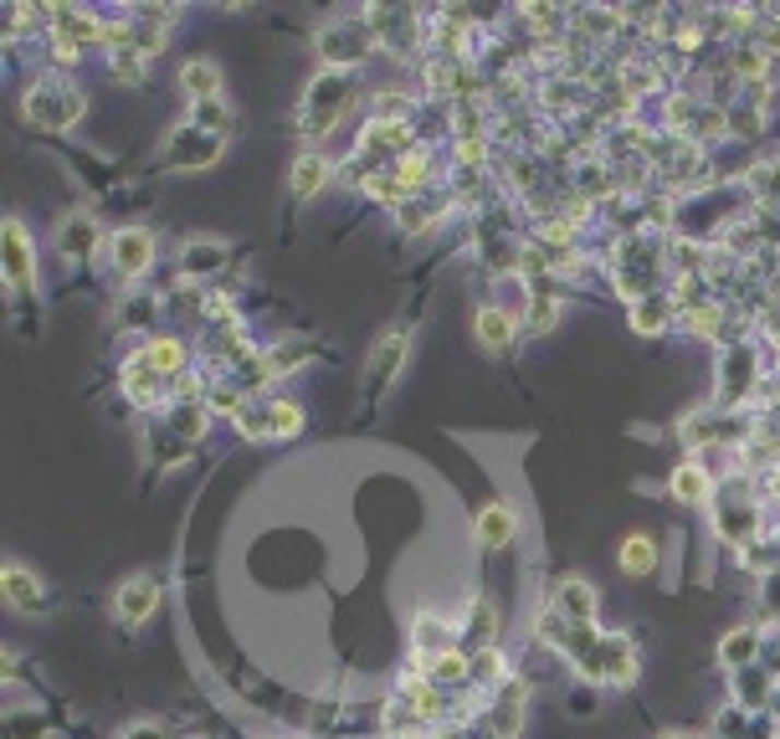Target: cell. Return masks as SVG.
<instances>
[{"instance_id":"cell-1","label":"cell","mask_w":780,"mask_h":739,"mask_svg":"<svg viewBox=\"0 0 780 739\" xmlns=\"http://www.w3.org/2000/svg\"><path fill=\"white\" fill-rule=\"evenodd\" d=\"M355 72H334V68H323L314 83H308L304 103H298V134L304 139H319L329 134L334 124H340L344 114H350V103H355Z\"/></svg>"},{"instance_id":"cell-2","label":"cell","mask_w":780,"mask_h":739,"mask_svg":"<svg viewBox=\"0 0 780 739\" xmlns=\"http://www.w3.org/2000/svg\"><path fill=\"white\" fill-rule=\"evenodd\" d=\"M21 114H26L32 129H51V134H62V129H72V124L87 114V98L68 83V78H42L36 87H26Z\"/></svg>"},{"instance_id":"cell-3","label":"cell","mask_w":780,"mask_h":739,"mask_svg":"<svg viewBox=\"0 0 780 739\" xmlns=\"http://www.w3.org/2000/svg\"><path fill=\"white\" fill-rule=\"evenodd\" d=\"M375 47L380 42H375V26L365 16H340L319 32V57H323V68H334V72H355Z\"/></svg>"},{"instance_id":"cell-4","label":"cell","mask_w":780,"mask_h":739,"mask_svg":"<svg viewBox=\"0 0 780 739\" xmlns=\"http://www.w3.org/2000/svg\"><path fill=\"white\" fill-rule=\"evenodd\" d=\"M226 150V134H211V129H196V124H180L170 139H165V165L170 169H211Z\"/></svg>"},{"instance_id":"cell-5","label":"cell","mask_w":780,"mask_h":739,"mask_svg":"<svg viewBox=\"0 0 780 739\" xmlns=\"http://www.w3.org/2000/svg\"><path fill=\"white\" fill-rule=\"evenodd\" d=\"M0 590H5V606H11L16 617H47L51 611L47 580H42L32 565H21V560H5V571H0Z\"/></svg>"},{"instance_id":"cell-6","label":"cell","mask_w":780,"mask_h":739,"mask_svg":"<svg viewBox=\"0 0 780 739\" xmlns=\"http://www.w3.org/2000/svg\"><path fill=\"white\" fill-rule=\"evenodd\" d=\"M108 262L123 283H139L144 272L154 268V232L150 226H123V232L108 236Z\"/></svg>"},{"instance_id":"cell-7","label":"cell","mask_w":780,"mask_h":739,"mask_svg":"<svg viewBox=\"0 0 780 739\" xmlns=\"http://www.w3.org/2000/svg\"><path fill=\"white\" fill-rule=\"evenodd\" d=\"M159 580H154L150 571H139V575H123L119 590H114V622L119 626H144L159 611Z\"/></svg>"},{"instance_id":"cell-8","label":"cell","mask_w":780,"mask_h":739,"mask_svg":"<svg viewBox=\"0 0 780 739\" xmlns=\"http://www.w3.org/2000/svg\"><path fill=\"white\" fill-rule=\"evenodd\" d=\"M0 242H5V283L16 293H32L36 288V247H32V232L21 216H5L0 226Z\"/></svg>"},{"instance_id":"cell-9","label":"cell","mask_w":780,"mask_h":739,"mask_svg":"<svg viewBox=\"0 0 780 739\" xmlns=\"http://www.w3.org/2000/svg\"><path fill=\"white\" fill-rule=\"evenodd\" d=\"M406 354H411L406 329H386V335L375 339L370 365H365V375H370V396H386V390L395 386V375H401V365H406Z\"/></svg>"},{"instance_id":"cell-10","label":"cell","mask_w":780,"mask_h":739,"mask_svg":"<svg viewBox=\"0 0 780 739\" xmlns=\"http://www.w3.org/2000/svg\"><path fill=\"white\" fill-rule=\"evenodd\" d=\"M755 380H760L755 350H749V344H730V350H724V380H719V401L730 406V411H740V406L749 401Z\"/></svg>"},{"instance_id":"cell-11","label":"cell","mask_w":780,"mask_h":739,"mask_svg":"<svg viewBox=\"0 0 780 739\" xmlns=\"http://www.w3.org/2000/svg\"><path fill=\"white\" fill-rule=\"evenodd\" d=\"M473 535L483 550H509L513 539H519V508L509 504V498H493V504L477 508L473 519Z\"/></svg>"},{"instance_id":"cell-12","label":"cell","mask_w":780,"mask_h":739,"mask_svg":"<svg viewBox=\"0 0 780 739\" xmlns=\"http://www.w3.org/2000/svg\"><path fill=\"white\" fill-rule=\"evenodd\" d=\"M549 606L560 611L565 622H576V626H595V611H601V596H595V586L586 580V575H565L560 586H555V596H549Z\"/></svg>"},{"instance_id":"cell-13","label":"cell","mask_w":780,"mask_h":739,"mask_svg":"<svg viewBox=\"0 0 780 739\" xmlns=\"http://www.w3.org/2000/svg\"><path fill=\"white\" fill-rule=\"evenodd\" d=\"M658 565H662L658 535H647V529H631V535H622V544H616V571L627 575V580H647Z\"/></svg>"},{"instance_id":"cell-14","label":"cell","mask_w":780,"mask_h":739,"mask_svg":"<svg viewBox=\"0 0 780 739\" xmlns=\"http://www.w3.org/2000/svg\"><path fill=\"white\" fill-rule=\"evenodd\" d=\"M524 699H529V689L519 683V678H509V683H498V689H493L488 729L498 739H519V729H524Z\"/></svg>"},{"instance_id":"cell-15","label":"cell","mask_w":780,"mask_h":739,"mask_svg":"<svg viewBox=\"0 0 780 739\" xmlns=\"http://www.w3.org/2000/svg\"><path fill=\"white\" fill-rule=\"evenodd\" d=\"M98 216L93 211H68L62 226H57V253L68 257V262H83V257L98 253Z\"/></svg>"},{"instance_id":"cell-16","label":"cell","mask_w":780,"mask_h":739,"mask_svg":"<svg viewBox=\"0 0 780 739\" xmlns=\"http://www.w3.org/2000/svg\"><path fill=\"white\" fill-rule=\"evenodd\" d=\"M226 253H232V247H226L221 236H190L186 253H180V278H186V283H201V278L226 268Z\"/></svg>"},{"instance_id":"cell-17","label":"cell","mask_w":780,"mask_h":739,"mask_svg":"<svg viewBox=\"0 0 780 739\" xmlns=\"http://www.w3.org/2000/svg\"><path fill=\"white\" fill-rule=\"evenodd\" d=\"M667 498H678V504H709L713 498V472L704 468L698 457L678 462V468L667 472Z\"/></svg>"},{"instance_id":"cell-18","label":"cell","mask_w":780,"mask_h":739,"mask_svg":"<svg viewBox=\"0 0 780 739\" xmlns=\"http://www.w3.org/2000/svg\"><path fill=\"white\" fill-rule=\"evenodd\" d=\"M123 396H129L139 411H150V406L165 401V380H159V375L144 365V354H139V350L123 360Z\"/></svg>"},{"instance_id":"cell-19","label":"cell","mask_w":780,"mask_h":739,"mask_svg":"<svg viewBox=\"0 0 780 739\" xmlns=\"http://www.w3.org/2000/svg\"><path fill=\"white\" fill-rule=\"evenodd\" d=\"M760 626H734V632H724V642H719V662H724V672H745L760 662Z\"/></svg>"},{"instance_id":"cell-20","label":"cell","mask_w":780,"mask_h":739,"mask_svg":"<svg viewBox=\"0 0 780 739\" xmlns=\"http://www.w3.org/2000/svg\"><path fill=\"white\" fill-rule=\"evenodd\" d=\"M180 93H186L190 103H216L221 98V68L211 62V57H190V62H180Z\"/></svg>"},{"instance_id":"cell-21","label":"cell","mask_w":780,"mask_h":739,"mask_svg":"<svg viewBox=\"0 0 780 739\" xmlns=\"http://www.w3.org/2000/svg\"><path fill=\"white\" fill-rule=\"evenodd\" d=\"M329 160H323V154H298V160H293V169H288V196L293 201H314V196H319L323 185H329Z\"/></svg>"},{"instance_id":"cell-22","label":"cell","mask_w":780,"mask_h":739,"mask_svg":"<svg viewBox=\"0 0 780 739\" xmlns=\"http://www.w3.org/2000/svg\"><path fill=\"white\" fill-rule=\"evenodd\" d=\"M473 329H477V344L483 350H513V339H519V319H513L509 308H477V319H473Z\"/></svg>"},{"instance_id":"cell-23","label":"cell","mask_w":780,"mask_h":739,"mask_svg":"<svg viewBox=\"0 0 780 739\" xmlns=\"http://www.w3.org/2000/svg\"><path fill=\"white\" fill-rule=\"evenodd\" d=\"M673 314H678V298H673V293H647V298L631 303L627 319L637 335H662V329L673 324Z\"/></svg>"},{"instance_id":"cell-24","label":"cell","mask_w":780,"mask_h":739,"mask_svg":"<svg viewBox=\"0 0 780 739\" xmlns=\"http://www.w3.org/2000/svg\"><path fill=\"white\" fill-rule=\"evenodd\" d=\"M565 303L555 288H529V308H524V335H555Z\"/></svg>"},{"instance_id":"cell-25","label":"cell","mask_w":780,"mask_h":739,"mask_svg":"<svg viewBox=\"0 0 780 739\" xmlns=\"http://www.w3.org/2000/svg\"><path fill=\"white\" fill-rule=\"evenodd\" d=\"M139 354H144V365H150L159 380H175V375H186V344H180L175 335H154Z\"/></svg>"},{"instance_id":"cell-26","label":"cell","mask_w":780,"mask_h":739,"mask_svg":"<svg viewBox=\"0 0 780 739\" xmlns=\"http://www.w3.org/2000/svg\"><path fill=\"white\" fill-rule=\"evenodd\" d=\"M268 426H272V442H288L304 432V406L288 401V396H272L268 401Z\"/></svg>"},{"instance_id":"cell-27","label":"cell","mask_w":780,"mask_h":739,"mask_svg":"<svg viewBox=\"0 0 780 739\" xmlns=\"http://www.w3.org/2000/svg\"><path fill=\"white\" fill-rule=\"evenodd\" d=\"M416 118V93H375L370 98V124H406Z\"/></svg>"},{"instance_id":"cell-28","label":"cell","mask_w":780,"mask_h":739,"mask_svg":"<svg viewBox=\"0 0 780 739\" xmlns=\"http://www.w3.org/2000/svg\"><path fill=\"white\" fill-rule=\"evenodd\" d=\"M237 432L247 442H268L272 437V426H268V401H247L237 411Z\"/></svg>"},{"instance_id":"cell-29","label":"cell","mask_w":780,"mask_h":739,"mask_svg":"<svg viewBox=\"0 0 780 739\" xmlns=\"http://www.w3.org/2000/svg\"><path fill=\"white\" fill-rule=\"evenodd\" d=\"M144 62H150V57H139L134 47L129 51H114V57H108V72H114V78H119V83H144Z\"/></svg>"},{"instance_id":"cell-30","label":"cell","mask_w":780,"mask_h":739,"mask_svg":"<svg viewBox=\"0 0 780 739\" xmlns=\"http://www.w3.org/2000/svg\"><path fill=\"white\" fill-rule=\"evenodd\" d=\"M570 714H586V719L595 714V689L591 683H586V689H570Z\"/></svg>"},{"instance_id":"cell-31","label":"cell","mask_w":780,"mask_h":739,"mask_svg":"<svg viewBox=\"0 0 780 739\" xmlns=\"http://www.w3.org/2000/svg\"><path fill=\"white\" fill-rule=\"evenodd\" d=\"M765 606L776 611V622H780V571H776V575H765Z\"/></svg>"},{"instance_id":"cell-32","label":"cell","mask_w":780,"mask_h":739,"mask_svg":"<svg viewBox=\"0 0 780 739\" xmlns=\"http://www.w3.org/2000/svg\"><path fill=\"white\" fill-rule=\"evenodd\" d=\"M123 739H165V729H159V724H129Z\"/></svg>"},{"instance_id":"cell-33","label":"cell","mask_w":780,"mask_h":739,"mask_svg":"<svg viewBox=\"0 0 780 739\" xmlns=\"http://www.w3.org/2000/svg\"><path fill=\"white\" fill-rule=\"evenodd\" d=\"M662 739H709V735H688V729H673V735H662Z\"/></svg>"}]
</instances>
